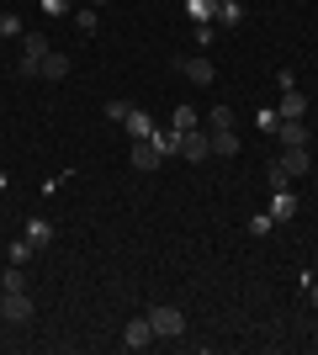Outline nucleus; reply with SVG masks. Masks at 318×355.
I'll use <instances>...</instances> for the list:
<instances>
[{
    "mask_svg": "<svg viewBox=\"0 0 318 355\" xmlns=\"http://www.w3.org/2000/svg\"><path fill=\"white\" fill-rule=\"evenodd\" d=\"M0 37H21V16L16 11H0Z\"/></svg>",
    "mask_w": 318,
    "mask_h": 355,
    "instance_id": "25",
    "label": "nucleus"
},
{
    "mask_svg": "<svg viewBox=\"0 0 318 355\" xmlns=\"http://www.w3.org/2000/svg\"><path fill=\"white\" fill-rule=\"evenodd\" d=\"M0 292H27V266H11V260H6V270H0Z\"/></svg>",
    "mask_w": 318,
    "mask_h": 355,
    "instance_id": "17",
    "label": "nucleus"
},
{
    "mask_svg": "<svg viewBox=\"0 0 318 355\" xmlns=\"http://www.w3.org/2000/svg\"><path fill=\"white\" fill-rule=\"evenodd\" d=\"M271 218H276V223H292V218H297V196H292L287 186H276V196H271Z\"/></svg>",
    "mask_w": 318,
    "mask_h": 355,
    "instance_id": "15",
    "label": "nucleus"
},
{
    "mask_svg": "<svg viewBox=\"0 0 318 355\" xmlns=\"http://www.w3.org/2000/svg\"><path fill=\"white\" fill-rule=\"evenodd\" d=\"M122 133L133 138V144H138V138H154V117L143 112V106H133V112H127V122H122Z\"/></svg>",
    "mask_w": 318,
    "mask_h": 355,
    "instance_id": "12",
    "label": "nucleus"
},
{
    "mask_svg": "<svg viewBox=\"0 0 318 355\" xmlns=\"http://www.w3.org/2000/svg\"><path fill=\"white\" fill-rule=\"evenodd\" d=\"M32 254H37V250H32L27 239H16V244H6V260H11V266H27Z\"/></svg>",
    "mask_w": 318,
    "mask_h": 355,
    "instance_id": "21",
    "label": "nucleus"
},
{
    "mask_svg": "<svg viewBox=\"0 0 318 355\" xmlns=\"http://www.w3.org/2000/svg\"><path fill=\"white\" fill-rule=\"evenodd\" d=\"M21 74H27V80H37V69H43V59L48 53H53V48H48V37H37V32H21Z\"/></svg>",
    "mask_w": 318,
    "mask_h": 355,
    "instance_id": "2",
    "label": "nucleus"
},
{
    "mask_svg": "<svg viewBox=\"0 0 318 355\" xmlns=\"http://www.w3.org/2000/svg\"><path fill=\"white\" fill-rule=\"evenodd\" d=\"M149 324H154V340H181V334H186V313L170 308V302H154Z\"/></svg>",
    "mask_w": 318,
    "mask_h": 355,
    "instance_id": "1",
    "label": "nucleus"
},
{
    "mask_svg": "<svg viewBox=\"0 0 318 355\" xmlns=\"http://www.w3.org/2000/svg\"><path fill=\"white\" fill-rule=\"evenodd\" d=\"M212 154V144H207V133L202 128H191V133H181V159H191V164H202Z\"/></svg>",
    "mask_w": 318,
    "mask_h": 355,
    "instance_id": "8",
    "label": "nucleus"
},
{
    "mask_svg": "<svg viewBox=\"0 0 318 355\" xmlns=\"http://www.w3.org/2000/svg\"><path fill=\"white\" fill-rule=\"evenodd\" d=\"M0 250H6V244H0Z\"/></svg>",
    "mask_w": 318,
    "mask_h": 355,
    "instance_id": "36",
    "label": "nucleus"
},
{
    "mask_svg": "<svg viewBox=\"0 0 318 355\" xmlns=\"http://www.w3.org/2000/svg\"><path fill=\"white\" fill-rule=\"evenodd\" d=\"M0 318H11V324H32V297H27V292H6Z\"/></svg>",
    "mask_w": 318,
    "mask_h": 355,
    "instance_id": "7",
    "label": "nucleus"
},
{
    "mask_svg": "<svg viewBox=\"0 0 318 355\" xmlns=\"http://www.w3.org/2000/svg\"><path fill=\"white\" fill-rule=\"evenodd\" d=\"M186 16H191V27L197 21H218V0H186Z\"/></svg>",
    "mask_w": 318,
    "mask_h": 355,
    "instance_id": "18",
    "label": "nucleus"
},
{
    "mask_svg": "<svg viewBox=\"0 0 318 355\" xmlns=\"http://www.w3.org/2000/svg\"><path fill=\"white\" fill-rule=\"evenodd\" d=\"M127 112H133V101H106V117L117 122V128H122V122H127Z\"/></svg>",
    "mask_w": 318,
    "mask_h": 355,
    "instance_id": "27",
    "label": "nucleus"
},
{
    "mask_svg": "<svg viewBox=\"0 0 318 355\" xmlns=\"http://www.w3.org/2000/svg\"><path fill=\"white\" fill-rule=\"evenodd\" d=\"M0 302H6V292H0Z\"/></svg>",
    "mask_w": 318,
    "mask_h": 355,
    "instance_id": "34",
    "label": "nucleus"
},
{
    "mask_svg": "<svg viewBox=\"0 0 318 355\" xmlns=\"http://www.w3.org/2000/svg\"><path fill=\"white\" fill-rule=\"evenodd\" d=\"M207 144H212V154H218V159L239 154V133H233V128H207Z\"/></svg>",
    "mask_w": 318,
    "mask_h": 355,
    "instance_id": "11",
    "label": "nucleus"
},
{
    "mask_svg": "<svg viewBox=\"0 0 318 355\" xmlns=\"http://www.w3.org/2000/svg\"><path fill=\"white\" fill-rule=\"evenodd\" d=\"M281 170H287V180H297V175H308V170H313V154H308V148H281Z\"/></svg>",
    "mask_w": 318,
    "mask_h": 355,
    "instance_id": "9",
    "label": "nucleus"
},
{
    "mask_svg": "<svg viewBox=\"0 0 318 355\" xmlns=\"http://www.w3.org/2000/svg\"><path fill=\"white\" fill-rule=\"evenodd\" d=\"M6 186H11V180H6V170H0V191H6Z\"/></svg>",
    "mask_w": 318,
    "mask_h": 355,
    "instance_id": "31",
    "label": "nucleus"
},
{
    "mask_svg": "<svg viewBox=\"0 0 318 355\" xmlns=\"http://www.w3.org/2000/svg\"><path fill=\"white\" fill-rule=\"evenodd\" d=\"M0 270H6V250H0Z\"/></svg>",
    "mask_w": 318,
    "mask_h": 355,
    "instance_id": "32",
    "label": "nucleus"
},
{
    "mask_svg": "<svg viewBox=\"0 0 318 355\" xmlns=\"http://www.w3.org/2000/svg\"><path fill=\"white\" fill-rule=\"evenodd\" d=\"M181 74L191 80V85H212V80H218V69H212L207 53H191V59H181Z\"/></svg>",
    "mask_w": 318,
    "mask_h": 355,
    "instance_id": "6",
    "label": "nucleus"
},
{
    "mask_svg": "<svg viewBox=\"0 0 318 355\" xmlns=\"http://www.w3.org/2000/svg\"><path fill=\"white\" fill-rule=\"evenodd\" d=\"M276 138H281V148H308L313 144V128H308V122H281Z\"/></svg>",
    "mask_w": 318,
    "mask_h": 355,
    "instance_id": "10",
    "label": "nucleus"
},
{
    "mask_svg": "<svg viewBox=\"0 0 318 355\" xmlns=\"http://www.w3.org/2000/svg\"><path fill=\"white\" fill-rule=\"evenodd\" d=\"M239 21H244L239 0H218V27H239Z\"/></svg>",
    "mask_w": 318,
    "mask_h": 355,
    "instance_id": "20",
    "label": "nucleus"
},
{
    "mask_svg": "<svg viewBox=\"0 0 318 355\" xmlns=\"http://www.w3.org/2000/svg\"><path fill=\"white\" fill-rule=\"evenodd\" d=\"M233 122H239V117H233V106H212V112H207V128H233Z\"/></svg>",
    "mask_w": 318,
    "mask_h": 355,
    "instance_id": "22",
    "label": "nucleus"
},
{
    "mask_svg": "<svg viewBox=\"0 0 318 355\" xmlns=\"http://www.w3.org/2000/svg\"><path fill=\"white\" fill-rule=\"evenodd\" d=\"M276 117H281V122H308V90L287 85V90H281V101H276Z\"/></svg>",
    "mask_w": 318,
    "mask_h": 355,
    "instance_id": "3",
    "label": "nucleus"
},
{
    "mask_svg": "<svg viewBox=\"0 0 318 355\" xmlns=\"http://www.w3.org/2000/svg\"><path fill=\"white\" fill-rule=\"evenodd\" d=\"M255 128H260V133H276V128H281L276 106H260V112H255Z\"/></svg>",
    "mask_w": 318,
    "mask_h": 355,
    "instance_id": "23",
    "label": "nucleus"
},
{
    "mask_svg": "<svg viewBox=\"0 0 318 355\" xmlns=\"http://www.w3.org/2000/svg\"><path fill=\"white\" fill-rule=\"evenodd\" d=\"M0 11H6V6H0Z\"/></svg>",
    "mask_w": 318,
    "mask_h": 355,
    "instance_id": "35",
    "label": "nucleus"
},
{
    "mask_svg": "<svg viewBox=\"0 0 318 355\" xmlns=\"http://www.w3.org/2000/svg\"><path fill=\"white\" fill-rule=\"evenodd\" d=\"M271 228H276V218H271V212H255V218H249V234H255V239H265Z\"/></svg>",
    "mask_w": 318,
    "mask_h": 355,
    "instance_id": "26",
    "label": "nucleus"
},
{
    "mask_svg": "<svg viewBox=\"0 0 318 355\" xmlns=\"http://www.w3.org/2000/svg\"><path fill=\"white\" fill-rule=\"evenodd\" d=\"M91 6H106V0H91Z\"/></svg>",
    "mask_w": 318,
    "mask_h": 355,
    "instance_id": "33",
    "label": "nucleus"
},
{
    "mask_svg": "<svg viewBox=\"0 0 318 355\" xmlns=\"http://www.w3.org/2000/svg\"><path fill=\"white\" fill-rule=\"evenodd\" d=\"M75 27L85 32V37H91V32L101 27V16H96V6H85V11H75Z\"/></svg>",
    "mask_w": 318,
    "mask_h": 355,
    "instance_id": "24",
    "label": "nucleus"
},
{
    "mask_svg": "<svg viewBox=\"0 0 318 355\" xmlns=\"http://www.w3.org/2000/svg\"><path fill=\"white\" fill-rule=\"evenodd\" d=\"M37 6H43L48 16H69V11H75V0H37Z\"/></svg>",
    "mask_w": 318,
    "mask_h": 355,
    "instance_id": "28",
    "label": "nucleus"
},
{
    "mask_svg": "<svg viewBox=\"0 0 318 355\" xmlns=\"http://www.w3.org/2000/svg\"><path fill=\"white\" fill-rule=\"evenodd\" d=\"M197 43H202V48L218 43V27H212V21H197Z\"/></svg>",
    "mask_w": 318,
    "mask_h": 355,
    "instance_id": "29",
    "label": "nucleus"
},
{
    "mask_svg": "<svg viewBox=\"0 0 318 355\" xmlns=\"http://www.w3.org/2000/svg\"><path fill=\"white\" fill-rule=\"evenodd\" d=\"M165 164V154L154 148V138H138L133 144V170H159Z\"/></svg>",
    "mask_w": 318,
    "mask_h": 355,
    "instance_id": "13",
    "label": "nucleus"
},
{
    "mask_svg": "<svg viewBox=\"0 0 318 355\" xmlns=\"http://www.w3.org/2000/svg\"><path fill=\"white\" fill-rule=\"evenodd\" d=\"M32 244V250H48V244H53V239H59V228H53V218H43V212H32L27 218V234H21Z\"/></svg>",
    "mask_w": 318,
    "mask_h": 355,
    "instance_id": "5",
    "label": "nucleus"
},
{
    "mask_svg": "<svg viewBox=\"0 0 318 355\" xmlns=\"http://www.w3.org/2000/svg\"><path fill=\"white\" fill-rule=\"evenodd\" d=\"M308 302H313V308H318V282H313V286H308Z\"/></svg>",
    "mask_w": 318,
    "mask_h": 355,
    "instance_id": "30",
    "label": "nucleus"
},
{
    "mask_svg": "<svg viewBox=\"0 0 318 355\" xmlns=\"http://www.w3.org/2000/svg\"><path fill=\"white\" fill-rule=\"evenodd\" d=\"M149 345H154V324H149V313L122 324V350H149Z\"/></svg>",
    "mask_w": 318,
    "mask_h": 355,
    "instance_id": "4",
    "label": "nucleus"
},
{
    "mask_svg": "<svg viewBox=\"0 0 318 355\" xmlns=\"http://www.w3.org/2000/svg\"><path fill=\"white\" fill-rule=\"evenodd\" d=\"M170 128H175V133H191V128H202L197 106H191V101H181V106H175V112H170Z\"/></svg>",
    "mask_w": 318,
    "mask_h": 355,
    "instance_id": "16",
    "label": "nucleus"
},
{
    "mask_svg": "<svg viewBox=\"0 0 318 355\" xmlns=\"http://www.w3.org/2000/svg\"><path fill=\"white\" fill-rule=\"evenodd\" d=\"M154 148H159L165 159H175V154H181V133H175V128H165V133L154 128Z\"/></svg>",
    "mask_w": 318,
    "mask_h": 355,
    "instance_id": "19",
    "label": "nucleus"
},
{
    "mask_svg": "<svg viewBox=\"0 0 318 355\" xmlns=\"http://www.w3.org/2000/svg\"><path fill=\"white\" fill-rule=\"evenodd\" d=\"M69 69H75V64H69V53H59V48H53V53L43 59V69H37V80H69Z\"/></svg>",
    "mask_w": 318,
    "mask_h": 355,
    "instance_id": "14",
    "label": "nucleus"
}]
</instances>
